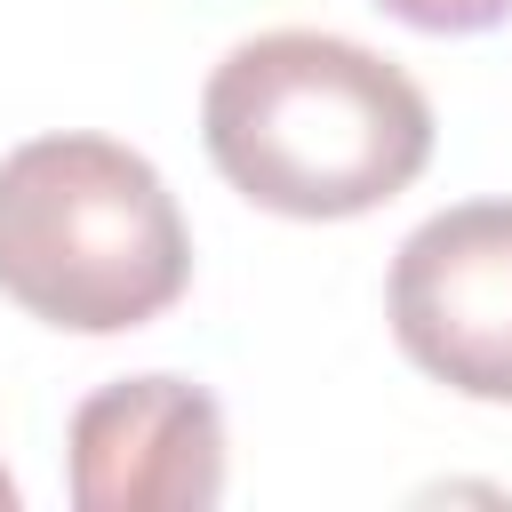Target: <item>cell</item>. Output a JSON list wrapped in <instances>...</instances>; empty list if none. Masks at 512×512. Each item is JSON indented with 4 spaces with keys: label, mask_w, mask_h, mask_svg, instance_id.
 <instances>
[{
    "label": "cell",
    "mask_w": 512,
    "mask_h": 512,
    "mask_svg": "<svg viewBox=\"0 0 512 512\" xmlns=\"http://www.w3.org/2000/svg\"><path fill=\"white\" fill-rule=\"evenodd\" d=\"M216 176L296 224H336L400 200L432 160L424 88L344 32H256L200 88Z\"/></svg>",
    "instance_id": "cell-1"
},
{
    "label": "cell",
    "mask_w": 512,
    "mask_h": 512,
    "mask_svg": "<svg viewBox=\"0 0 512 512\" xmlns=\"http://www.w3.org/2000/svg\"><path fill=\"white\" fill-rule=\"evenodd\" d=\"M192 288V232L160 168L112 136H32L0 160V296L72 336L160 320Z\"/></svg>",
    "instance_id": "cell-2"
},
{
    "label": "cell",
    "mask_w": 512,
    "mask_h": 512,
    "mask_svg": "<svg viewBox=\"0 0 512 512\" xmlns=\"http://www.w3.org/2000/svg\"><path fill=\"white\" fill-rule=\"evenodd\" d=\"M384 304L400 352L432 384L512 400V200H456L424 216L392 256Z\"/></svg>",
    "instance_id": "cell-3"
},
{
    "label": "cell",
    "mask_w": 512,
    "mask_h": 512,
    "mask_svg": "<svg viewBox=\"0 0 512 512\" xmlns=\"http://www.w3.org/2000/svg\"><path fill=\"white\" fill-rule=\"evenodd\" d=\"M80 512H208L224 496V408L184 376H120L72 408Z\"/></svg>",
    "instance_id": "cell-4"
},
{
    "label": "cell",
    "mask_w": 512,
    "mask_h": 512,
    "mask_svg": "<svg viewBox=\"0 0 512 512\" xmlns=\"http://www.w3.org/2000/svg\"><path fill=\"white\" fill-rule=\"evenodd\" d=\"M376 8H392L416 32H488L512 16V0H376Z\"/></svg>",
    "instance_id": "cell-5"
},
{
    "label": "cell",
    "mask_w": 512,
    "mask_h": 512,
    "mask_svg": "<svg viewBox=\"0 0 512 512\" xmlns=\"http://www.w3.org/2000/svg\"><path fill=\"white\" fill-rule=\"evenodd\" d=\"M0 512H16V480L8 472H0Z\"/></svg>",
    "instance_id": "cell-6"
}]
</instances>
